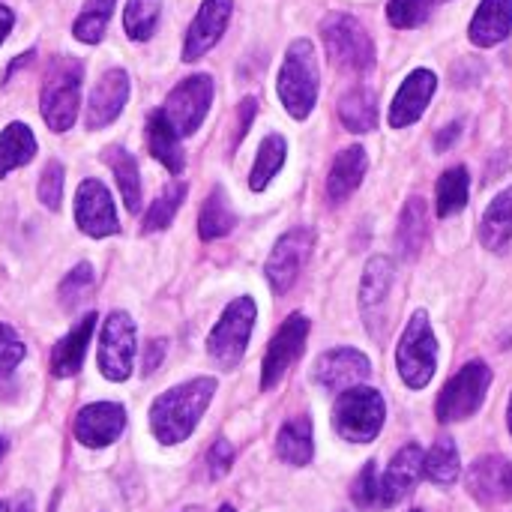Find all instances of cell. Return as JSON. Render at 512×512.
I'll return each mask as SVG.
<instances>
[{
  "label": "cell",
  "instance_id": "obj_1",
  "mask_svg": "<svg viewBox=\"0 0 512 512\" xmlns=\"http://www.w3.org/2000/svg\"><path fill=\"white\" fill-rule=\"evenodd\" d=\"M216 396L213 378H195L180 387H171L150 405V429L159 444H180L186 441L195 426L201 423L207 405Z\"/></svg>",
  "mask_w": 512,
  "mask_h": 512
},
{
  "label": "cell",
  "instance_id": "obj_2",
  "mask_svg": "<svg viewBox=\"0 0 512 512\" xmlns=\"http://www.w3.org/2000/svg\"><path fill=\"white\" fill-rule=\"evenodd\" d=\"M279 99L285 111L294 120H306L318 102V87H321V72H318V57L315 45L309 39H294L285 51L282 69H279Z\"/></svg>",
  "mask_w": 512,
  "mask_h": 512
},
{
  "label": "cell",
  "instance_id": "obj_3",
  "mask_svg": "<svg viewBox=\"0 0 512 512\" xmlns=\"http://www.w3.org/2000/svg\"><path fill=\"white\" fill-rule=\"evenodd\" d=\"M81 75H84V66L72 57H57L48 66L42 93H39V111L48 129L66 132L75 123L78 99H81Z\"/></svg>",
  "mask_w": 512,
  "mask_h": 512
},
{
  "label": "cell",
  "instance_id": "obj_4",
  "mask_svg": "<svg viewBox=\"0 0 512 512\" xmlns=\"http://www.w3.org/2000/svg\"><path fill=\"white\" fill-rule=\"evenodd\" d=\"M387 420L384 396L375 387H351L342 390L333 405V429L354 444H369L381 435Z\"/></svg>",
  "mask_w": 512,
  "mask_h": 512
},
{
  "label": "cell",
  "instance_id": "obj_5",
  "mask_svg": "<svg viewBox=\"0 0 512 512\" xmlns=\"http://www.w3.org/2000/svg\"><path fill=\"white\" fill-rule=\"evenodd\" d=\"M321 39L327 48V57L342 72H369L375 63V45L366 27L345 12H330L321 21Z\"/></svg>",
  "mask_w": 512,
  "mask_h": 512
},
{
  "label": "cell",
  "instance_id": "obj_6",
  "mask_svg": "<svg viewBox=\"0 0 512 512\" xmlns=\"http://www.w3.org/2000/svg\"><path fill=\"white\" fill-rule=\"evenodd\" d=\"M396 366H399V375L402 381L411 387V390H423L432 378H435V369H438V339L432 333V324H429V315L426 312H417L399 345H396Z\"/></svg>",
  "mask_w": 512,
  "mask_h": 512
},
{
  "label": "cell",
  "instance_id": "obj_7",
  "mask_svg": "<svg viewBox=\"0 0 512 512\" xmlns=\"http://www.w3.org/2000/svg\"><path fill=\"white\" fill-rule=\"evenodd\" d=\"M255 315H258V309H255L252 297H237L228 303V309L222 312V318L216 321V327L207 339V354L213 357V363L219 369L240 366L249 336H252V327H255Z\"/></svg>",
  "mask_w": 512,
  "mask_h": 512
},
{
  "label": "cell",
  "instance_id": "obj_8",
  "mask_svg": "<svg viewBox=\"0 0 512 512\" xmlns=\"http://www.w3.org/2000/svg\"><path fill=\"white\" fill-rule=\"evenodd\" d=\"M492 387V369L480 360L459 369V375L444 387L438 396V420L441 423H459L480 411L486 402V393Z\"/></svg>",
  "mask_w": 512,
  "mask_h": 512
},
{
  "label": "cell",
  "instance_id": "obj_9",
  "mask_svg": "<svg viewBox=\"0 0 512 512\" xmlns=\"http://www.w3.org/2000/svg\"><path fill=\"white\" fill-rule=\"evenodd\" d=\"M213 78L210 75H204V72H198V75H189V78H183L171 93H168V99H165V117H168V123L174 126V132L180 135V138H186V135H192L201 123H204V117H207V111H210V102H213Z\"/></svg>",
  "mask_w": 512,
  "mask_h": 512
},
{
  "label": "cell",
  "instance_id": "obj_10",
  "mask_svg": "<svg viewBox=\"0 0 512 512\" xmlns=\"http://www.w3.org/2000/svg\"><path fill=\"white\" fill-rule=\"evenodd\" d=\"M135 363V321L126 312H111L99 336V372L120 384L132 375Z\"/></svg>",
  "mask_w": 512,
  "mask_h": 512
},
{
  "label": "cell",
  "instance_id": "obj_11",
  "mask_svg": "<svg viewBox=\"0 0 512 512\" xmlns=\"http://www.w3.org/2000/svg\"><path fill=\"white\" fill-rule=\"evenodd\" d=\"M315 246V234L309 228H291L288 234H282L264 264V273L273 285L276 294H285L303 273L309 255Z\"/></svg>",
  "mask_w": 512,
  "mask_h": 512
},
{
  "label": "cell",
  "instance_id": "obj_12",
  "mask_svg": "<svg viewBox=\"0 0 512 512\" xmlns=\"http://www.w3.org/2000/svg\"><path fill=\"white\" fill-rule=\"evenodd\" d=\"M309 339V318L306 315H291L273 336L267 354H264V366H261V390H273L288 369L300 360L303 348Z\"/></svg>",
  "mask_w": 512,
  "mask_h": 512
},
{
  "label": "cell",
  "instance_id": "obj_13",
  "mask_svg": "<svg viewBox=\"0 0 512 512\" xmlns=\"http://www.w3.org/2000/svg\"><path fill=\"white\" fill-rule=\"evenodd\" d=\"M393 261L387 255H375L366 270H363V282H360V312L366 321V330L381 339L384 336V324H387V303H390V291H393Z\"/></svg>",
  "mask_w": 512,
  "mask_h": 512
},
{
  "label": "cell",
  "instance_id": "obj_14",
  "mask_svg": "<svg viewBox=\"0 0 512 512\" xmlns=\"http://www.w3.org/2000/svg\"><path fill=\"white\" fill-rule=\"evenodd\" d=\"M75 222L87 237H111L120 231L111 192L99 180H84L75 192Z\"/></svg>",
  "mask_w": 512,
  "mask_h": 512
},
{
  "label": "cell",
  "instance_id": "obj_15",
  "mask_svg": "<svg viewBox=\"0 0 512 512\" xmlns=\"http://www.w3.org/2000/svg\"><path fill=\"white\" fill-rule=\"evenodd\" d=\"M369 375H372V363L357 348H333V351L321 354L312 369L315 384L324 390H336V393L369 381Z\"/></svg>",
  "mask_w": 512,
  "mask_h": 512
},
{
  "label": "cell",
  "instance_id": "obj_16",
  "mask_svg": "<svg viewBox=\"0 0 512 512\" xmlns=\"http://www.w3.org/2000/svg\"><path fill=\"white\" fill-rule=\"evenodd\" d=\"M123 429H126V411H123V405H114V402L87 405L78 411V417L72 423L78 444H84L90 450L111 447L123 435Z\"/></svg>",
  "mask_w": 512,
  "mask_h": 512
},
{
  "label": "cell",
  "instance_id": "obj_17",
  "mask_svg": "<svg viewBox=\"0 0 512 512\" xmlns=\"http://www.w3.org/2000/svg\"><path fill=\"white\" fill-rule=\"evenodd\" d=\"M234 12V0H204L195 21L189 24L186 42H183V60L192 63L198 57H204L225 33L228 21Z\"/></svg>",
  "mask_w": 512,
  "mask_h": 512
},
{
  "label": "cell",
  "instance_id": "obj_18",
  "mask_svg": "<svg viewBox=\"0 0 512 512\" xmlns=\"http://www.w3.org/2000/svg\"><path fill=\"white\" fill-rule=\"evenodd\" d=\"M435 87H438V78L432 69H414L402 87L396 90L393 96V105H390V126L393 129H405L411 126L414 120L423 117V111L429 108L432 96H435Z\"/></svg>",
  "mask_w": 512,
  "mask_h": 512
},
{
  "label": "cell",
  "instance_id": "obj_19",
  "mask_svg": "<svg viewBox=\"0 0 512 512\" xmlns=\"http://www.w3.org/2000/svg\"><path fill=\"white\" fill-rule=\"evenodd\" d=\"M129 99V75L123 69H108L99 84L93 87L90 93V102H87V126L90 129H102L108 123H114L123 111Z\"/></svg>",
  "mask_w": 512,
  "mask_h": 512
},
{
  "label": "cell",
  "instance_id": "obj_20",
  "mask_svg": "<svg viewBox=\"0 0 512 512\" xmlns=\"http://www.w3.org/2000/svg\"><path fill=\"white\" fill-rule=\"evenodd\" d=\"M420 474H423V450L417 444L402 447L381 480V507H393L405 501L414 492Z\"/></svg>",
  "mask_w": 512,
  "mask_h": 512
},
{
  "label": "cell",
  "instance_id": "obj_21",
  "mask_svg": "<svg viewBox=\"0 0 512 512\" xmlns=\"http://www.w3.org/2000/svg\"><path fill=\"white\" fill-rule=\"evenodd\" d=\"M468 489L480 504H495L512 498V465L501 456H486L471 465Z\"/></svg>",
  "mask_w": 512,
  "mask_h": 512
},
{
  "label": "cell",
  "instance_id": "obj_22",
  "mask_svg": "<svg viewBox=\"0 0 512 512\" xmlns=\"http://www.w3.org/2000/svg\"><path fill=\"white\" fill-rule=\"evenodd\" d=\"M93 330H96V315H84L51 351V375L54 378H72L81 363H84V354L90 348V339H93Z\"/></svg>",
  "mask_w": 512,
  "mask_h": 512
},
{
  "label": "cell",
  "instance_id": "obj_23",
  "mask_svg": "<svg viewBox=\"0 0 512 512\" xmlns=\"http://www.w3.org/2000/svg\"><path fill=\"white\" fill-rule=\"evenodd\" d=\"M366 168H369V153L366 147L354 144V147H345L333 168H330V177H327V195L333 204H342L345 198H351L357 192V186L363 183L366 177Z\"/></svg>",
  "mask_w": 512,
  "mask_h": 512
},
{
  "label": "cell",
  "instance_id": "obj_24",
  "mask_svg": "<svg viewBox=\"0 0 512 512\" xmlns=\"http://www.w3.org/2000/svg\"><path fill=\"white\" fill-rule=\"evenodd\" d=\"M512 33V0H483L471 21V42L480 48L501 45Z\"/></svg>",
  "mask_w": 512,
  "mask_h": 512
},
{
  "label": "cell",
  "instance_id": "obj_25",
  "mask_svg": "<svg viewBox=\"0 0 512 512\" xmlns=\"http://www.w3.org/2000/svg\"><path fill=\"white\" fill-rule=\"evenodd\" d=\"M147 147H150L153 159L162 162L171 174H183L186 153L180 147V135L174 132V126L168 123L162 108L150 111V117H147Z\"/></svg>",
  "mask_w": 512,
  "mask_h": 512
},
{
  "label": "cell",
  "instance_id": "obj_26",
  "mask_svg": "<svg viewBox=\"0 0 512 512\" xmlns=\"http://www.w3.org/2000/svg\"><path fill=\"white\" fill-rule=\"evenodd\" d=\"M276 453L282 462L288 465H309L312 456H315V441H312V420L309 417H294L288 420L282 429H279V438H276Z\"/></svg>",
  "mask_w": 512,
  "mask_h": 512
},
{
  "label": "cell",
  "instance_id": "obj_27",
  "mask_svg": "<svg viewBox=\"0 0 512 512\" xmlns=\"http://www.w3.org/2000/svg\"><path fill=\"white\" fill-rule=\"evenodd\" d=\"M480 240L495 252L507 249L512 243V186L504 189L498 198H492V204L486 207L480 222Z\"/></svg>",
  "mask_w": 512,
  "mask_h": 512
},
{
  "label": "cell",
  "instance_id": "obj_28",
  "mask_svg": "<svg viewBox=\"0 0 512 512\" xmlns=\"http://www.w3.org/2000/svg\"><path fill=\"white\" fill-rule=\"evenodd\" d=\"M105 162L114 171V180L120 186V198H123L126 210L138 213L141 210V174H138L135 156L129 150H123V147H108L105 150Z\"/></svg>",
  "mask_w": 512,
  "mask_h": 512
},
{
  "label": "cell",
  "instance_id": "obj_29",
  "mask_svg": "<svg viewBox=\"0 0 512 512\" xmlns=\"http://www.w3.org/2000/svg\"><path fill=\"white\" fill-rule=\"evenodd\" d=\"M36 156V138L27 123H9L0 132V177H6L12 168L27 165Z\"/></svg>",
  "mask_w": 512,
  "mask_h": 512
},
{
  "label": "cell",
  "instance_id": "obj_30",
  "mask_svg": "<svg viewBox=\"0 0 512 512\" xmlns=\"http://www.w3.org/2000/svg\"><path fill=\"white\" fill-rule=\"evenodd\" d=\"M339 120L345 123V129L363 135L375 126L378 120V102L375 93L369 87H354L339 99Z\"/></svg>",
  "mask_w": 512,
  "mask_h": 512
},
{
  "label": "cell",
  "instance_id": "obj_31",
  "mask_svg": "<svg viewBox=\"0 0 512 512\" xmlns=\"http://www.w3.org/2000/svg\"><path fill=\"white\" fill-rule=\"evenodd\" d=\"M423 474L429 483L435 486H453L462 474V462H459V450L453 438H438L435 447L423 456Z\"/></svg>",
  "mask_w": 512,
  "mask_h": 512
},
{
  "label": "cell",
  "instance_id": "obj_32",
  "mask_svg": "<svg viewBox=\"0 0 512 512\" xmlns=\"http://www.w3.org/2000/svg\"><path fill=\"white\" fill-rule=\"evenodd\" d=\"M234 225H237V216H234V210L228 204V195H225L222 186H216L210 192V198L204 201V207H201L198 234H201V240H219V237L231 234Z\"/></svg>",
  "mask_w": 512,
  "mask_h": 512
},
{
  "label": "cell",
  "instance_id": "obj_33",
  "mask_svg": "<svg viewBox=\"0 0 512 512\" xmlns=\"http://www.w3.org/2000/svg\"><path fill=\"white\" fill-rule=\"evenodd\" d=\"M426 240V201L411 198L396 225V246L405 258H417Z\"/></svg>",
  "mask_w": 512,
  "mask_h": 512
},
{
  "label": "cell",
  "instance_id": "obj_34",
  "mask_svg": "<svg viewBox=\"0 0 512 512\" xmlns=\"http://www.w3.org/2000/svg\"><path fill=\"white\" fill-rule=\"evenodd\" d=\"M285 156H288V144H285L282 135H267L261 141L258 156H255V165H252V174H249L252 192H264L270 186V180L282 171Z\"/></svg>",
  "mask_w": 512,
  "mask_h": 512
},
{
  "label": "cell",
  "instance_id": "obj_35",
  "mask_svg": "<svg viewBox=\"0 0 512 512\" xmlns=\"http://www.w3.org/2000/svg\"><path fill=\"white\" fill-rule=\"evenodd\" d=\"M435 192H438V216L441 219L456 216L468 204V195H471V177H468V171L465 168L444 171L441 180H438V186H435Z\"/></svg>",
  "mask_w": 512,
  "mask_h": 512
},
{
  "label": "cell",
  "instance_id": "obj_36",
  "mask_svg": "<svg viewBox=\"0 0 512 512\" xmlns=\"http://www.w3.org/2000/svg\"><path fill=\"white\" fill-rule=\"evenodd\" d=\"M114 6H117V0H84L78 18L72 24L75 39H81L87 45L99 42L105 36V27H108L111 15H114Z\"/></svg>",
  "mask_w": 512,
  "mask_h": 512
},
{
  "label": "cell",
  "instance_id": "obj_37",
  "mask_svg": "<svg viewBox=\"0 0 512 512\" xmlns=\"http://www.w3.org/2000/svg\"><path fill=\"white\" fill-rule=\"evenodd\" d=\"M183 198H186V183H180V180L168 183V186L159 192V198L150 204V210L144 213L141 231H144V234H153V231L168 228V222H171V219H174V213L180 210Z\"/></svg>",
  "mask_w": 512,
  "mask_h": 512
},
{
  "label": "cell",
  "instance_id": "obj_38",
  "mask_svg": "<svg viewBox=\"0 0 512 512\" xmlns=\"http://www.w3.org/2000/svg\"><path fill=\"white\" fill-rule=\"evenodd\" d=\"M159 15H162V3L159 0H129L126 9H123V30H126V36L135 39V42L150 39L156 33Z\"/></svg>",
  "mask_w": 512,
  "mask_h": 512
},
{
  "label": "cell",
  "instance_id": "obj_39",
  "mask_svg": "<svg viewBox=\"0 0 512 512\" xmlns=\"http://www.w3.org/2000/svg\"><path fill=\"white\" fill-rule=\"evenodd\" d=\"M432 6H435V0H390L387 18L393 27L411 30V27H420L432 15Z\"/></svg>",
  "mask_w": 512,
  "mask_h": 512
},
{
  "label": "cell",
  "instance_id": "obj_40",
  "mask_svg": "<svg viewBox=\"0 0 512 512\" xmlns=\"http://www.w3.org/2000/svg\"><path fill=\"white\" fill-rule=\"evenodd\" d=\"M93 282H96V276H93V267H90V264L72 267V273H69V276L63 279V285H60V303H63L66 309H75V306L90 294Z\"/></svg>",
  "mask_w": 512,
  "mask_h": 512
},
{
  "label": "cell",
  "instance_id": "obj_41",
  "mask_svg": "<svg viewBox=\"0 0 512 512\" xmlns=\"http://www.w3.org/2000/svg\"><path fill=\"white\" fill-rule=\"evenodd\" d=\"M351 498L360 510H372V507H381V480H378V465L369 462L360 477L354 480V489H351Z\"/></svg>",
  "mask_w": 512,
  "mask_h": 512
},
{
  "label": "cell",
  "instance_id": "obj_42",
  "mask_svg": "<svg viewBox=\"0 0 512 512\" xmlns=\"http://www.w3.org/2000/svg\"><path fill=\"white\" fill-rule=\"evenodd\" d=\"M60 198H63V165L48 162L39 177V201L48 210H60Z\"/></svg>",
  "mask_w": 512,
  "mask_h": 512
},
{
  "label": "cell",
  "instance_id": "obj_43",
  "mask_svg": "<svg viewBox=\"0 0 512 512\" xmlns=\"http://www.w3.org/2000/svg\"><path fill=\"white\" fill-rule=\"evenodd\" d=\"M21 360H24V342L9 324H0V378L12 375Z\"/></svg>",
  "mask_w": 512,
  "mask_h": 512
},
{
  "label": "cell",
  "instance_id": "obj_44",
  "mask_svg": "<svg viewBox=\"0 0 512 512\" xmlns=\"http://www.w3.org/2000/svg\"><path fill=\"white\" fill-rule=\"evenodd\" d=\"M231 465H234V447H231L225 438H219V441L210 447V453H207V468H210V477H213V480H222V477L231 471Z\"/></svg>",
  "mask_w": 512,
  "mask_h": 512
},
{
  "label": "cell",
  "instance_id": "obj_45",
  "mask_svg": "<svg viewBox=\"0 0 512 512\" xmlns=\"http://www.w3.org/2000/svg\"><path fill=\"white\" fill-rule=\"evenodd\" d=\"M255 111H258V102H255L252 96L240 102V117H237V132H234V144H240V141L246 138V132H249V123L255 120Z\"/></svg>",
  "mask_w": 512,
  "mask_h": 512
},
{
  "label": "cell",
  "instance_id": "obj_46",
  "mask_svg": "<svg viewBox=\"0 0 512 512\" xmlns=\"http://www.w3.org/2000/svg\"><path fill=\"white\" fill-rule=\"evenodd\" d=\"M165 351H168V342H165V339H153V342L147 345V351H144V375H153V372L159 369Z\"/></svg>",
  "mask_w": 512,
  "mask_h": 512
},
{
  "label": "cell",
  "instance_id": "obj_47",
  "mask_svg": "<svg viewBox=\"0 0 512 512\" xmlns=\"http://www.w3.org/2000/svg\"><path fill=\"white\" fill-rule=\"evenodd\" d=\"M462 135V123L456 120V123H450L447 129H441L438 135H435V150H450L453 147V141Z\"/></svg>",
  "mask_w": 512,
  "mask_h": 512
},
{
  "label": "cell",
  "instance_id": "obj_48",
  "mask_svg": "<svg viewBox=\"0 0 512 512\" xmlns=\"http://www.w3.org/2000/svg\"><path fill=\"white\" fill-rule=\"evenodd\" d=\"M12 24H15V15H12V9L0 3V45H3V39L9 36Z\"/></svg>",
  "mask_w": 512,
  "mask_h": 512
},
{
  "label": "cell",
  "instance_id": "obj_49",
  "mask_svg": "<svg viewBox=\"0 0 512 512\" xmlns=\"http://www.w3.org/2000/svg\"><path fill=\"white\" fill-rule=\"evenodd\" d=\"M18 512H30V495H21V510Z\"/></svg>",
  "mask_w": 512,
  "mask_h": 512
},
{
  "label": "cell",
  "instance_id": "obj_50",
  "mask_svg": "<svg viewBox=\"0 0 512 512\" xmlns=\"http://www.w3.org/2000/svg\"><path fill=\"white\" fill-rule=\"evenodd\" d=\"M3 453H6V441L0 438V459H3Z\"/></svg>",
  "mask_w": 512,
  "mask_h": 512
},
{
  "label": "cell",
  "instance_id": "obj_51",
  "mask_svg": "<svg viewBox=\"0 0 512 512\" xmlns=\"http://www.w3.org/2000/svg\"><path fill=\"white\" fill-rule=\"evenodd\" d=\"M219 512H237V510H234L231 504H225V507H222V510H219Z\"/></svg>",
  "mask_w": 512,
  "mask_h": 512
},
{
  "label": "cell",
  "instance_id": "obj_52",
  "mask_svg": "<svg viewBox=\"0 0 512 512\" xmlns=\"http://www.w3.org/2000/svg\"><path fill=\"white\" fill-rule=\"evenodd\" d=\"M507 420H510V432H512V396H510V414H507Z\"/></svg>",
  "mask_w": 512,
  "mask_h": 512
},
{
  "label": "cell",
  "instance_id": "obj_53",
  "mask_svg": "<svg viewBox=\"0 0 512 512\" xmlns=\"http://www.w3.org/2000/svg\"><path fill=\"white\" fill-rule=\"evenodd\" d=\"M0 512H9V504H3V501H0Z\"/></svg>",
  "mask_w": 512,
  "mask_h": 512
},
{
  "label": "cell",
  "instance_id": "obj_54",
  "mask_svg": "<svg viewBox=\"0 0 512 512\" xmlns=\"http://www.w3.org/2000/svg\"><path fill=\"white\" fill-rule=\"evenodd\" d=\"M414 512H420V510H414Z\"/></svg>",
  "mask_w": 512,
  "mask_h": 512
}]
</instances>
